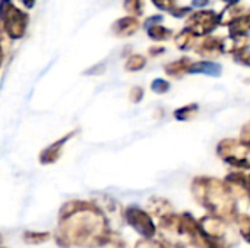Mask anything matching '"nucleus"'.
Instances as JSON below:
<instances>
[{"mask_svg":"<svg viewBox=\"0 0 250 248\" xmlns=\"http://www.w3.org/2000/svg\"><path fill=\"white\" fill-rule=\"evenodd\" d=\"M127 219L130 222L132 227H135L141 234H144L145 237H152L155 232V227L151 222V219L146 216L145 212L138 210V209H130L127 212Z\"/></svg>","mask_w":250,"mask_h":248,"instance_id":"obj_1","label":"nucleus"}]
</instances>
